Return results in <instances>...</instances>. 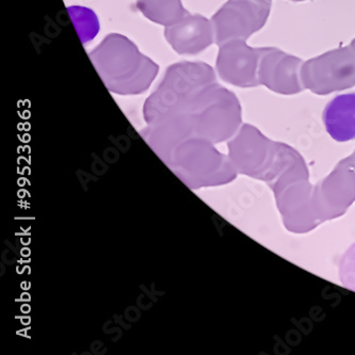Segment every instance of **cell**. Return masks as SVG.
Returning a JSON list of instances; mask_svg holds the SVG:
<instances>
[{
	"mask_svg": "<svg viewBox=\"0 0 355 355\" xmlns=\"http://www.w3.org/2000/svg\"><path fill=\"white\" fill-rule=\"evenodd\" d=\"M325 130L338 142L355 139V93L337 95L323 111Z\"/></svg>",
	"mask_w": 355,
	"mask_h": 355,
	"instance_id": "cell-5",
	"label": "cell"
},
{
	"mask_svg": "<svg viewBox=\"0 0 355 355\" xmlns=\"http://www.w3.org/2000/svg\"><path fill=\"white\" fill-rule=\"evenodd\" d=\"M164 37L180 55H196L215 40L212 24L198 14L188 13L174 25L166 27Z\"/></svg>",
	"mask_w": 355,
	"mask_h": 355,
	"instance_id": "cell-3",
	"label": "cell"
},
{
	"mask_svg": "<svg viewBox=\"0 0 355 355\" xmlns=\"http://www.w3.org/2000/svg\"><path fill=\"white\" fill-rule=\"evenodd\" d=\"M339 277L346 288L355 293V243L342 257L339 263Z\"/></svg>",
	"mask_w": 355,
	"mask_h": 355,
	"instance_id": "cell-8",
	"label": "cell"
},
{
	"mask_svg": "<svg viewBox=\"0 0 355 355\" xmlns=\"http://www.w3.org/2000/svg\"><path fill=\"white\" fill-rule=\"evenodd\" d=\"M215 85V73L205 63L171 65L158 88L146 99L144 116L148 122H158L188 113L202 94Z\"/></svg>",
	"mask_w": 355,
	"mask_h": 355,
	"instance_id": "cell-2",
	"label": "cell"
},
{
	"mask_svg": "<svg viewBox=\"0 0 355 355\" xmlns=\"http://www.w3.org/2000/svg\"><path fill=\"white\" fill-rule=\"evenodd\" d=\"M249 6L243 0H231L212 17V28L218 44L248 37L253 31Z\"/></svg>",
	"mask_w": 355,
	"mask_h": 355,
	"instance_id": "cell-4",
	"label": "cell"
},
{
	"mask_svg": "<svg viewBox=\"0 0 355 355\" xmlns=\"http://www.w3.org/2000/svg\"><path fill=\"white\" fill-rule=\"evenodd\" d=\"M137 8L146 19L164 27L174 25L189 13L182 0H137Z\"/></svg>",
	"mask_w": 355,
	"mask_h": 355,
	"instance_id": "cell-7",
	"label": "cell"
},
{
	"mask_svg": "<svg viewBox=\"0 0 355 355\" xmlns=\"http://www.w3.org/2000/svg\"><path fill=\"white\" fill-rule=\"evenodd\" d=\"M90 59L105 86L119 95L146 92L158 74L154 61L140 53L134 42L112 33L90 53Z\"/></svg>",
	"mask_w": 355,
	"mask_h": 355,
	"instance_id": "cell-1",
	"label": "cell"
},
{
	"mask_svg": "<svg viewBox=\"0 0 355 355\" xmlns=\"http://www.w3.org/2000/svg\"><path fill=\"white\" fill-rule=\"evenodd\" d=\"M251 53L243 42L236 40L221 44L217 59L218 72L221 78L237 86H249Z\"/></svg>",
	"mask_w": 355,
	"mask_h": 355,
	"instance_id": "cell-6",
	"label": "cell"
}]
</instances>
